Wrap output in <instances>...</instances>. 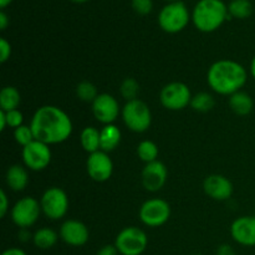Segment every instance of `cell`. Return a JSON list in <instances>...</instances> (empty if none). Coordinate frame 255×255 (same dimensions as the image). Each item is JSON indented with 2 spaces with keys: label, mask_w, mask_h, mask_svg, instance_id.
Here are the masks:
<instances>
[{
  "label": "cell",
  "mask_w": 255,
  "mask_h": 255,
  "mask_svg": "<svg viewBox=\"0 0 255 255\" xmlns=\"http://www.w3.org/2000/svg\"><path fill=\"white\" fill-rule=\"evenodd\" d=\"M30 127L36 141L51 144L62 143L72 133V121L60 107L41 106L35 111Z\"/></svg>",
  "instance_id": "1"
},
{
  "label": "cell",
  "mask_w": 255,
  "mask_h": 255,
  "mask_svg": "<svg viewBox=\"0 0 255 255\" xmlns=\"http://www.w3.org/2000/svg\"><path fill=\"white\" fill-rule=\"evenodd\" d=\"M248 80L246 67L234 60H218L211 65L207 74V81L214 92L231 96L241 91Z\"/></svg>",
  "instance_id": "2"
},
{
  "label": "cell",
  "mask_w": 255,
  "mask_h": 255,
  "mask_svg": "<svg viewBox=\"0 0 255 255\" xmlns=\"http://www.w3.org/2000/svg\"><path fill=\"white\" fill-rule=\"evenodd\" d=\"M229 17L228 7L222 0H201L192 14L194 26L203 32L216 31Z\"/></svg>",
  "instance_id": "3"
},
{
  "label": "cell",
  "mask_w": 255,
  "mask_h": 255,
  "mask_svg": "<svg viewBox=\"0 0 255 255\" xmlns=\"http://www.w3.org/2000/svg\"><path fill=\"white\" fill-rule=\"evenodd\" d=\"M121 114L127 128L137 133L146 132L152 124L151 110L147 104L138 99L127 101Z\"/></svg>",
  "instance_id": "4"
},
{
  "label": "cell",
  "mask_w": 255,
  "mask_h": 255,
  "mask_svg": "<svg viewBox=\"0 0 255 255\" xmlns=\"http://www.w3.org/2000/svg\"><path fill=\"white\" fill-rule=\"evenodd\" d=\"M147 246V234L138 227H126L117 234L115 241V247L120 255H141Z\"/></svg>",
  "instance_id": "5"
},
{
  "label": "cell",
  "mask_w": 255,
  "mask_h": 255,
  "mask_svg": "<svg viewBox=\"0 0 255 255\" xmlns=\"http://www.w3.org/2000/svg\"><path fill=\"white\" fill-rule=\"evenodd\" d=\"M189 21V12L182 1L171 2L161 10L158 15V24L163 31L177 34L187 26Z\"/></svg>",
  "instance_id": "6"
},
{
  "label": "cell",
  "mask_w": 255,
  "mask_h": 255,
  "mask_svg": "<svg viewBox=\"0 0 255 255\" xmlns=\"http://www.w3.org/2000/svg\"><path fill=\"white\" fill-rule=\"evenodd\" d=\"M41 211L51 221L64 218L69 209V197L64 189L59 187H50L40 198Z\"/></svg>",
  "instance_id": "7"
},
{
  "label": "cell",
  "mask_w": 255,
  "mask_h": 255,
  "mask_svg": "<svg viewBox=\"0 0 255 255\" xmlns=\"http://www.w3.org/2000/svg\"><path fill=\"white\" fill-rule=\"evenodd\" d=\"M139 219L144 226L157 228L168 222L171 217V206L161 198H152L144 202L138 211Z\"/></svg>",
  "instance_id": "8"
},
{
  "label": "cell",
  "mask_w": 255,
  "mask_h": 255,
  "mask_svg": "<svg viewBox=\"0 0 255 255\" xmlns=\"http://www.w3.org/2000/svg\"><path fill=\"white\" fill-rule=\"evenodd\" d=\"M192 94L189 87L183 82H169L163 89L161 90L159 94V101L162 106L166 107L167 110L171 111H181L186 109L188 105H191Z\"/></svg>",
  "instance_id": "9"
},
{
  "label": "cell",
  "mask_w": 255,
  "mask_h": 255,
  "mask_svg": "<svg viewBox=\"0 0 255 255\" xmlns=\"http://www.w3.org/2000/svg\"><path fill=\"white\" fill-rule=\"evenodd\" d=\"M41 204L32 197H22L11 208V221L20 229L34 226L41 213Z\"/></svg>",
  "instance_id": "10"
},
{
  "label": "cell",
  "mask_w": 255,
  "mask_h": 255,
  "mask_svg": "<svg viewBox=\"0 0 255 255\" xmlns=\"http://www.w3.org/2000/svg\"><path fill=\"white\" fill-rule=\"evenodd\" d=\"M21 156L26 168L36 172L42 171L51 162V149L49 144L34 139L31 143L22 147Z\"/></svg>",
  "instance_id": "11"
},
{
  "label": "cell",
  "mask_w": 255,
  "mask_h": 255,
  "mask_svg": "<svg viewBox=\"0 0 255 255\" xmlns=\"http://www.w3.org/2000/svg\"><path fill=\"white\" fill-rule=\"evenodd\" d=\"M86 169L90 178L95 182H106L114 173V162L109 154L104 151H97L89 154L86 162Z\"/></svg>",
  "instance_id": "12"
},
{
  "label": "cell",
  "mask_w": 255,
  "mask_h": 255,
  "mask_svg": "<svg viewBox=\"0 0 255 255\" xmlns=\"http://www.w3.org/2000/svg\"><path fill=\"white\" fill-rule=\"evenodd\" d=\"M95 119L104 125H112L120 115V104L112 95L100 94L92 102Z\"/></svg>",
  "instance_id": "13"
},
{
  "label": "cell",
  "mask_w": 255,
  "mask_h": 255,
  "mask_svg": "<svg viewBox=\"0 0 255 255\" xmlns=\"http://www.w3.org/2000/svg\"><path fill=\"white\" fill-rule=\"evenodd\" d=\"M60 238L62 242L71 247H82L89 242V228L82 222L76 219H67L61 224Z\"/></svg>",
  "instance_id": "14"
},
{
  "label": "cell",
  "mask_w": 255,
  "mask_h": 255,
  "mask_svg": "<svg viewBox=\"0 0 255 255\" xmlns=\"http://www.w3.org/2000/svg\"><path fill=\"white\" fill-rule=\"evenodd\" d=\"M231 236L243 247H255V216L237 218L231 226Z\"/></svg>",
  "instance_id": "15"
},
{
  "label": "cell",
  "mask_w": 255,
  "mask_h": 255,
  "mask_svg": "<svg viewBox=\"0 0 255 255\" xmlns=\"http://www.w3.org/2000/svg\"><path fill=\"white\" fill-rule=\"evenodd\" d=\"M167 176L168 171L162 162H151L147 163L142 171V184L147 191L157 192L163 188L167 182Z\"/></svg>",
  "instance_id": "16"
},
{
  "label": "cell",
  "mask_w": 255,
  "mask_h": 255,
  "mask_svg": "<svg viewBox=\"0 0 255 255\" xmlns=\"http://www.w3.org/2000/svg\"><path fill=\"white\" fill-rule=\"evenodd\" d=\"M203 189L214 201H227L233 194V184L222 174H211L203 182Z\"/></svg>",
  "instance_id": "17"
},
{
  "label": "cell",
  "mask_w": 255,
  "mask_h": 255,
  "mask_svg": "<svg viewBox=\"0 0 255 255\" xmlns=\"http://www.w3.org/2000/svg\"><path fill=\"white\" fill-rule=\"evenodd\" d=\"M6 184L11 191L21 192L29 184V173L20 164H14L6 171Z\"/></svg>",
  "instance_id": "18"
},
{
  "label": "cell",
  "mask_w": 255,
  "mask_h": 255,
  "mask_svg": "<svg viewBox=\"0 0 255 255\" xmlns=\"http://www.w3.org/2000/svg\"><path fill=\"white\" fill-rule=\"evenodd\" d=\"M121 129L117 126L112 125H105L104 128L100 131V149L106 153L114 151L121 142Z\"/></svg>",
  "instance_id": "19"
},
{
  "label": "cell",
  "mask_w": 255,
  "mask_h": 255,
  "mask_svg": "<svg viewBox=\"0 0 255 255\" xmlns=\"http://www.w3.org/2000/svg\"><path fill=\"white\" fill-rule=\"evenodd\" d=\"M229 107L238 116H247L253 111L254 102L249 94L244 91H238L229 96Z\"/></svg>",
  "instance_id": "20"
},
{
  "label": "cell",
  "mask_w": 255,
  "mask_h": 255,
  "mask_svg": "<svg viewBox=\"0 0 255 255\" xmlns=\"http://www.w3.org/2000/svg\"><path fill=\"white\" fill-rule=\"evenodd\" d=\"M57 241H59V236H57L56 232L51 228H47V227L37 229L32 236L34 246L36 248L42 249V251L51 249L57 243Z\"/></svg>",
  "instance_id": "21"
},
{
  "label": "cell",
  "mask_w": 255,
  "mask_h": 255,
  "mask_svg": "<svg viewBox=\"0 0 255 255\" xmlns=\"http://www.w3.org/2000/svg\"><path fill=\"white\" fill-rule=\"evenodd\" d=\"M21 102V95L16 87L6 86L0 91V109L2 111H12L17 110Z\"/></svg>",
  "instance_id": "22"
},
{
  "label": "cell",
  "mask_w": 255,
  "mask_h": 255,
  "mask_svg": "<svg viewBox=\"0 0 255 255\" xmlns=\"http://www.w3.org/2000/svg\"><path fill=\"white\" fill-rule=\"evenodd\" d=\"M82 148L90 154L100 151V131L95 127H85L80 136Z\"/></svg>",
  "instance_id": "23"
},
{
  "label": "cell",
  "mask_w": 255,
  "mask_h": 255,
  "mask_svg": "<svg viewBox=\"0 0 255 255\" xmlns=\"http://www.w3.org/2000/svg\"><path fill=\"white\" fill-rule=\"evenodd\" d=\"M228 12L231 16L237 19H247L253 12V6L249 0H233L229 4Z\"/></svg>",
  "instance_id": "24"
},
{
  "label": "cell",
  "mask_w": 255,
  "mask_h": 255,
  "mask_svg": "<svg viewBox=\"0 0 255 255\" xmlns=\"http://www.w3.org/2000/svg\"><path fill=\"white\" fill-rule=\"evenodd\" d=\"M158 147L154 142L146 139V141H142L141 143L137 146V154L141 158V161L146 162L147 163H151V162L157 161V157H158Z\"/></svg>",
  "instance_id": "25"
},
{
  "label": "cell",
  "mask_w": 255,
  "mask_h": 255,
  "mask_svg": "<svg viewBox=\"0 0 255 255\" xmlns=\"http://www.w3.org/2000/svg\"><path fill=\"white\" fill-rule=\"evenodd\" d=\"M191 107L194 111L201 112V114L211 111L214 107L213 96L209 95L208 92H199V94H196L192 97Z\"/></svg>",
  "instance_id": "26"
},
{
  "label": "cell",
  "mask_w": 255,
  "mask_h": 255,
  "mask_svg": "<svg viewBox=\"0 0 255 255\" xmlns=\"http://www.w3.org/2000/svg\"><path fill=\"white\" fill-rule=\"evenodd\" d=\"M76 95L81 101L84 102H94L96 97L99 96L97 89L92 82L82 81L76 86Z\"/></svg>",
  "instance_id": "27"
},
{
  "label": "cell",
  "mask_w": 255,
  "mask_h": 255,
  "mask_svg": "<svg viewBox=\"0 0 255 255\" xmlns=\"http://www.w3.org/2000/svg\"><path fill=\"white\" fill-rule=\"evenodd\" d=\"M120 92H121L122 97L126 101L136 100L139 94V84L137 82V80L132 79V77H127L122 81L121 86H120Z\"/></svg>",
  "instance_id": "28"
},
{
  "label": "cell",
  "mask_w": 255,
  "mask_h": 255,
  "mask_svg": "<svg viewBox=\"0 0 255 255\" xmlns=\"http://www.w3.org/2000/svg\"><path fill=\"white\" fill-rule=\"evenodd\" d=\"M14 138L15 141H16V143L22 147L27 146V144L31 143L35 139L31 127L25 126V125H22V126L14 129Z\"/></svg>",
  "instance_id": "29"
},
{
  "label": "cell",
  "mask_w": 255,
  "mask_h": 255,
  "mask_svg": "<svg viewBox=\"0 0 255 255\" xmlns=\"http://www.w3.org/2000/svg\"><path fill=\"white\" fill-rule=\"evenodd\" d=\"M5 117H6L7 126L11 128H17V127L22 126V121H24V116L19 110H12V111L5 112Z\"/></svg>",
  "instance_id": "30"
},
{
  "label": "cell",
  "mask_w": 255,
  "mask_h": 255,
  "mask_svg": "<svg viewBox=\"0 0 255 255\" xmlns=\"http://www.w3.org/2000/svg\"><path fill=\"white\" fill-rule=\"evenodd\" d=\"M132 6L134 11L139 15H147L152 11V0H132Z\"/></svg>",
  "instance_id": "31"
},
{
  "label": "cell",
  "mask_w": 255,
  "mask_h": 255,
  "mask_svg": "<svg viewBox=\"0 0 255 255\" xmlns=\"http://www.w3.org/2000/svg\"><path fill=\"white\" fill-rule=\"evenodd\" d=\"M11 56V45L6 39L1 37L0 39V62L4 64Z\"/></svg>",
  "instance_id": "32"
},
{
  "label": "cell",
  "mask_w": 255,
  "mask_h": 255,
  "mask_svg": "<svg viewBox=\"0 0 255 255\" xmlns=\"http://www.w3.org/2000/svg\"><path fill=\"white\" fill-rule=\"evenodd\" d=\"M7 211H9V199H7V196L4 189H1L0 191V217L4 218L6 216Z\"/></svg>",
  "instance_id": "33"
},
{
  "label": "cell",
  "mask_w": 255,
  "mask_h": 255,
  "mask_svg": "<svg viewBox=\"0 0 255 255\" xmlns=\"http://www.w3.org/2000/svg\"><path fill=\"white\" fill-rule=\"evenodd\" d=\"M96 255H120V253L116 247H115V244L114 246L107 244V246H104L101 249H99Z\"/></svg>",
  "instance_id": "34"
},
{
  "label": "cell",
  "mask_w": 255,
  "mask_h": 255,
  "mask_svg": "<svg viewBox=\"0 0 255 255\" xmlns=\"http://www.w3.org/2000/svg\"><path fill=\"white\" fill-rule=\"evenodd\" d=\"M217 255H237L234 249L228 244H223L217 249Z\"/></svg>",
  "instance_id": "35"
},
{
  "label": "cell",
  "mask_w": 255,
  "mask_h": 255,
  "mask_svg": "<svg viewBox=\"0 0 255 255\" xmlns=\"http://www.w3.org/2000/svg\"><path fill=\"white\" fill-rule=\"evenodd\" d=\"M1 255H27L22 249L20 248H9L2 252Z\"/></svg>",
  "instance_id": "36"
},
{
  "label": "cell",
  "mask_w": 255,
  "mask_h": 255,
  "mask_svg": "<svg viewBox=\"0 0 255 255\" xmlns=\"http://www.w3.org/2000/svg\"><path fill=\"white\" fill-rule=\"evenodd\" d=\"M9 25V19H7L6 14L4 11H0V29L5 30Z\"/></svg>",
  "instance_id": "37"
},
{
  "label": "cell",
  "mask_w": 255,
  "mask_h": 255,
  "mask_svg": "<svg viewBox=\"0 0 255 255\" xmlns=\"http://www.w3.org/2000/svg\"><path fill=\"white\" fill-rule=\"evenodd\" d=\"M6 126H7V124H6V117H5V111L0 110V129H1V131H4L5 127Z\"/></svg>",
  "instance_id": "38"
},
{
  "label": "cell",
  "mask_w": 255,
  "mask_h": 255,
  "mask_svg": "<svg viewBox=\"0 0 255 255\" xmlns=\"http://www.w3.org/2000/svg\"><path fill=\"white\" fill-rule=\"evenodd\" d=\"M249 71H251V75L252 77L255 80V56L252 59V62H251V69H249Z\"/></svg>",
  "instance_id": "39"
},
{
  "label": "cell",
  "mask_w": 255,
  "mask_h": 255,
  "mask_svg": "<svg viewBox=\"0 0 255 255\" xmlns=\"http://www.w3.org/2000/svg\"><path fill=\"white\" fill-rule=\"evenodd\" d=\"M11 1L12 0H0V7H1V9H4V7H6Z\"/></svg>",
  "instance_id": "40"
},
{
  "label": "cell",
  "mask_w": 255,
  "mask_h": 255,
  "mask_svg": "<svg viewBox=\"0 0 255 255\" xmlns=\"http://www.w3.org/2000/svg\"><path fill=\"white\" fill-rule=\"evenodd\" d=\"M71 1L79 2V4H82V2H86V1H89V0H71Z\"/></svg>",
  "instance_id": "41"
},
{
  "label": "cell",
  "mask_w": 255,
  "mask_h": 255,
  "mask_svg": "<svg viewBox=\"0 0 255 255\" xmlns=\"http://www.w3.org/2000/svg\"><path fill=\"white\" fill-rule=\"evenodd\" d=\"M169 1H172V2H176V1H179V0H169Z\"/></svg>",
  "instance_id": "42"
}]
</instances>
